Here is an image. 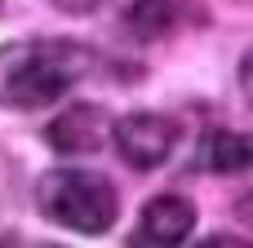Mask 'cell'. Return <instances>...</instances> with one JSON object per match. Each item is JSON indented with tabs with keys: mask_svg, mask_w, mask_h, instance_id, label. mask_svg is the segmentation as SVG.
<instances>
[{
	"mask_svg": "<svg viewBox=\"0 0 253 248\" xmlns=\"http://www.w3.org/2000/svg\"><path fill=\"white\" fill-rule=\"evenodd\" d=\"M111 138H116V151H120L133 169H156V164H165V160L173 155V146H178V124L165 120V115H151V111H133V115H125V120L111 129Z\"/></svg>",
	"mask_w": 253,
	"mask_h": 248,
	"instance_id": "cell-3",
	"label": "cell"
},
{
	"mask_svg": "<svg viewBox=\"0 0 253 248\" xmlns=\"http://www.w3.org/2000/svg\"><path fill=\"white\" fill-rule=\"evenodd\" d=\"M36 204H40L44 217H53L67 231H80V235H102L120 213L116 186L102 173H89V169L44 173L40 186H36Z\"/></svg>",
	"mask_w": 253,
	"mask_h": 248,
	"instance_id": "cell-2",
	"label": "cell"
},
{
	"mask_svg": "<svg viewBox=\"0 0 253 248\" xmlns=\"http://www.w3.org/2000/svg\"><path fill=\"white\" fill-rule=\"evenodd\" d=\"M107 133H111L107 111L80 102V106L62 111V115L49 124V146H53L58 155H89V151H98V146L107 142Z\"/></svg>",
	"mask_w": 253,
	"mask_h": 248,
	"instance_id": "cell-5",
	"label": "cell"
},
{
	"mask_svg": "<svg viewBox=\"0 0 253 248\" xmlns=\"http://www.w3.org/2000/svg\"><path fill=\"white\" fill-rule=\"evenodd\" d=\"M240 89H245V102L253 106V49L245 53V62H240Z\"/></svg>",
	"mask_w": 253,
	"mask_h": 248,
	"instance_id": "cell-7",
	"label": "cell"
},
{
	"mask_svg": "<svg viewBox=\"0 0 253 248\" xmlns=\"http://www.w3.org/2000/svg\"><path fill=\"white\" fill-rule=\"evenodd\" d=\"M93 67V53L71 40H13L0 44V106L36 111L58 102Z\"/></svg>",
	"mask_w": 253,
	"mask_h": 248,
	"instance_id": "cell-1",
	"label": "cell"
},
{
	"mask_svg": "<svg viewBox=\"0 0 253 248\" xmlns=\"http://www.w3.org/2000/svg\"><path fill=\"white\" fill-rule=\"evenodd\" d=\"M62 13H93L98 4H107V0H53Z\"/></svg>",
	"mask_w": 253,
	"mask_h": 248,
	"instance_id": "cell-8",
	"label": "cell"
},
{
	"mask_svg": "<svg viewBox=\"0 0 253 248\" xmlns=\"http://www.w3.org/2000/svg\"><path fill=\"white\" fill-rule=\"evenodd\" d=\"M196 226V209L182 200V195H156L142 217H138V231H133V244H147V248H173L182 244Z\"/></svg>",
	"mask_w": 253,
	"mask_h": 248,
	"instance_id": "cell-4",
	"label": "cell"
},
{
	"mask_svg": "<svg viewBox=\"0 0 253 248\" xmlns=\"http://www.w3.org/2000/svg\"><path fill=\"white\" fill-rule=\"evenodd\" d=\"M196 164L205 173H245V169H253V133L209 129L196 146Z\"/></svg>",
	"mask_w": 253,
	"mask_h": 248,
	"instance_id": "cell-6",
	"label": "cell"
}]
</instances>
